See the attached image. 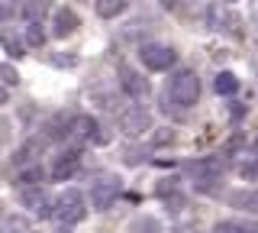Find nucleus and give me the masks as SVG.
Returning a JSON list of instances; mask_svg holds the SVG:
<instances>
[{
	"instance_id": "obj_1",
	"label": "nucleus",
	"mask_w": 258,
	"mask_h": 233,
	"mask_svg": "<svg viewBox=\"0 0 258 233\" xmlns=\"http://www.w3.org/2000/svg\"><path fill=\"white\" fill-rule=\"evenodd\" d=\"M197 101H200V78L194 75L190 68L174 71V75L168 78V87H165V107L171 104V107L187 110V107H194Z\"/></svg>"
},
{
	"instance_id": "obj_2",
	"label": "nucleus",
	"mask_w": 258,
	"mask_h": 233,
	"mask_svg": "<svg viewBox=\"0 0 258 233\" xmlns=\"http://www.w3.org/2000/svg\"><path fill=\"white\" fill-rule=\"evenodd\" d=\"M84 217H87V201H84V191L68 188L64 195L55 198V214H52V220L58 223L61 230L78 227V223L84 220Z\"/></svg>"
},
{
	"instance_id": "obj_3",
	"label": "nucleus",
	"mask_w": 258,
	"mask_h": 233,
	"mask_svg": "<svg viewBox=\"0 0 258 233\" xmlns=\"http://www.w3.org/2000/svg\"><path fill=\"white\" fill-rule=\"evenodd\" d=\"M139 62L149 71H168L177 65V52L165 42H142L139 45Z\"/></svg>"
},
{
	"instance_id": "obj_4",
	"label": "nucleus",
	"mask_w": 258,
	"mask_h": 233,
	"mask_svg": "<svg viewBox=\"0 0 258 233\" xmlns=\"http://www.w3.org/2000/svg\"><path fill=\"white\" fill-rule=\"evenodd\" d=\"M119 191H123V184H119L116 175H100V178L91 184V207L94 211H107V207L116 204Z\"/></svg>"
},
{
	"instance_id": "obj_5",
	"label": "nucleus",
	"mask_w": 258,
	"mask_h": 233,
	"mask_svg": "<svg viewBox=\"0 0 258 233\" xmlns=\"http://www.w3.org/2000/svg\"><path fill=\"white\" fill-rule=\"evenodd\" d=\"M119 130L126 136H142L152 130V114L149 107H142V104H129V107L119 114Z\"/></svg>"
},
{
	"instance_id": "obj_6",
	"label": "nucleus",
	"mask_w": 258,
	"mask_h": 233,
	"mask_svg": "<svg viewBox=\"0 0 258 233\" xmlns=\"http://www.w3.org/2000/svg\"><path fill=\"white\" fill-rule=\"evenodd\" d=\"M116 75H119V87H123V94H129L133 101L142 104V101L152 94V87H149V81H145V75H142V71H136L133 65H119Z\"/></svg>"
},
{
	"instance_id": "obj_7",
	"label": "nucleus",
	"mask_w": 258,
	"mask_h": 233,
	"mask_svg": "<svg viewBox=\"0 0 258 233\" xmlns=\"http://www.w3.org/2000/svg\"><path fill=\"white\" fill-rule=\"evenodd\" d=\"M68 139H75V143H97V146H103V133H100V126H97V120L84 117V114H71Z\"/></svg>"
},
{
	"instance_id": "obj_8",
	"label": "nucleus",
	"mask_w": 258,
	"mask_h": 233,
	"mask_svg": "<svg viewBox=\"0 0 258 233\" xmlns=\"http://www.w3.org/2000/svg\"><path fill=\"white\" fill-rule=\"evenodd\" d=\"M78 168H81L78 149H64V152H58V156L52 159V165H48V178H52V181H68V178L78 175Z\"/></svg>"
},
{
	"instance_id": "obj_9",
	"label": "nucleus",
	"mask_w": 258,
	"mask_h": 233,
	"mask_svg": "<svg viewBox=\"0 0 258 233\" xmlns=\"http://www.w3.org/2000/svg\"><path fill=\"white\" fill-rule=\"evenodd\" d=\"M20 201H23V204H26L29 211L39 217V220H52V214H55V201L48 198L45 191L39 188V184H36V188H23Z\"/></svg>"
},
{
	"instance_id": "obj_10",
	"label": "nucleus",
	"mask_w": 258,
	"mask_h": 233,
	"mask_svg": "<svg viewBox=\"0 0 258 233\" xmlns=\"http://www.w3.org/2000/svg\"><path fill=\"white\" fill-rule=\"evenodd\" d=\"M42 152H45V139H42V136H32V139H26L20 149L13 152V165H20V168H26V165H39Z\"/></svg>"
},
{
	"instance_id": "obj_11",
	"label": "nucleus",
	"mask_w": 258,
	"mask_h": 233,
	"mask_svg": "<svg viewBox=\"0 0 258 233\" xmlns=\"http://www.w3.org/2000/svg\"><path fill=\"white\" fill-rule=\"evenodd\" d=\"M226 204L245 214H258V188H236L226 191Z\"/></svg>"
},
{
	"instance_id": "obj_12",
	"label": "nucleus",
	"mask_w": 258,
	"mask_h": 233,
	"mask_svg": "<svg viewBox=\"0 0 258 233\" xmlns=\"http://www.w3.org/2000/svg\"><path fill=\"white\" fill-rule=\"evenodd\" d=\"M81 26V20H78V13L75 10H68V7H61L58 13H55V36H71L75 29Z\"/></svg>"
},
{
	"instance_id": "obj_13",
	"label": "nucleus",
	"mask_w": 258,
	"mask_h": 233,
	"mask_svg": "<svg viewBox=\"0 0 258 233\" xmlns=\"http://www.w3.org/2000/svg\"><path fill=\"white\" fill-rule=\"evenodd\" d=\"M126 7H129V0H97L94 10H97L100 20H116V17L126 13Z\"/></svg>"
},
{
	"instance_id": "obj_14",
	"label": "nucleus",
	"mask_w": 258,
	"mask_h": 233,
	"mask_svg": "<svg viewBox=\"0 0 258 233\" xmlns=\"http://www.w3.org/2000/svg\"><path fill=\"white\" fill-rule=\"evenodd\" d=\"M213 87H216V94H223V98H232V94L239 91V78L232 75V71H220V75L213 78Z\"/></svg>"
},
{
	"instance_id": "obj_15",
	"label": "nucleus",
	"mask_w": 258,
	"mask_h": 233,
	"mask_svg": "<svg viewBox=\"0 0 258 233\" xmlns=\"http://www.w3.org/2000/svg\"><path fill=\"white\" fill-rule=\"evenodd\" d=\"M194 188H197L200 195H220L223 191V175H200V178H194Z\"/></svg>"
},
{
	"instance_id": "obj_16",
	"label": "nucleus",
	"mask_w": 258,
	"mask_h": 233,
	"mask_svg": "<svg viewBox=\"0 0 258 233\" xmlns=\"http://www.w3.org/2000/svg\"><path fill=\"white\" fill-rule=\"evenodd\" d=\"M213 233H258V223H248V220H220L213 227Z\"/></svg>"
},
{
	"instance_id": "obj_17",
	"label": "nucleus",
	"mask_w": 258,
	"mask_h": 233,
	"mask_svg": "<svg viewBox=\"0 0 258 233\" xmlns=\"http://www.w3.org/2000/svg\"><path fill=\"white\" fill-rule=\"evenodd\" d=\"M48 172H42V165H26V168H20V175H16V181L23 184V188H36L39 181L45 178Z\"/></svg>"
},
{
	"instance_id": "obj_18",
	"label": "nucleus",
	"mask_w": 258,
	"mask_h": 233,
	"mask_svg": "<svg viewBox=\"0 0 258 233\" xmlns=\"http://www.w3.org/2000/svg\"><path fill=\"white\" fill-rule=\"evenodd\" d=\"M48 7H52V0H26V4H23V17H26L29 23H39L45 17Z\"/></svg>"
},
{
	"instance_id": "obj_19",
	"label": "nucleus",
	"mask_w": 258,
	"mask_h": 233,
	"mask_svg": "<svg viewBox=\"0 0 258 233\" xmlns=\"http://www.w3.org/2000/svg\"><path fill=\"white\" fill-rule=\"evenodd\" d=\"M129 233H165V230H161V223L155 217H139V220L129 227Z\"/></svg>"
},
{
	"instance_id": "obj_20",
	"label": "nucleus",
	"mask_w": 258,
	"mask_h": 233,
	"mask_svg": "<svg viewBox=\"0 0 258 233\" xmlns=\"http://www.w3.org/2000/svg\"><path fill=\"white\" fill-rule=\"evenodd\" d=\"M26 45H32V49H36V45H45V33H42V23H29L26 26Z\"/></svg>"
},
{
	"instance_id": "obj_21",
	"label": "nucleus",
	"mask_w": 258,
	"mask_h": 233,
	"mask_svg": "<svg viewBox=\"0 0 258 233\" xmlns=\"http://www.w3.org/2000/svg\"><path fill=\"white\" fill-rule=\"evenodd\" d=\"M177 188H181V181H177V178H161V181L155 184V195L168 201V198H174V195H177Z\"/></svg>"
},
{
	"instance_id": "obj_22",
	"label": "nucleus",
	"mask_w": 258,
	"mask_h": 233,
	"mask_svg": "<svg viewBox=\"0 0 258 233\" xmlns=\"http://www.w3.org/2000/svg\"><path fill=\"white\" fill-rule=\"evenodd\" d=\"M239 175H242V178H248V181H258V156L242 159V162H239Z\"/></svg>"
},
{
	"instance_id": "obj_23",
	"label": "nucleus",
	"mask_w": 258,
	"mask_h": 233,
	"mask_svg": "<svg viewBox=\"0 0 258 233\" xmlns=\"http://www.w3.org/2000/svg\"><path fill=\"white\" fill-rule=\"evenodd\" d=\"M0 233H29V230H26V220H23V217H7Z\"/></svg>"
},
{
	"instance_id": "obj_24",
	"label": "nucleus",
	"mask_w": 258,
	"mask_h": 233,
	"mask_svg": "<svg viewBox=\"0 0 258 233\" xmlns=\"http://www.w3.org/2000/svg\"><path fill=\"white\" fill-rule=\"evenodd\" d=\"M171 143H174V130H158L152 146H171Z\"/></svg>"
},
{
	"instance_id": "obj_25",
	"label": "nucleus",
	"mask_w": 258,
	"mask_h": 233,
	"mask_svg": "<svg viewBox=\"0 0 258 233\" xmlns=\"http://www.w3.org/2000/svg\"><path fill=\"white\" fill-rule=\"evenodd\" d=\"M13 17H16L13 4H10V0H0V23H7V20H13Z\"/></svg>"
},
{
	"instance_id": "obj_26",
	"label": "nucleus",
	"mask_w": 258,
	"mask_h": 233,
	"mask_svg": "<svg viewBox=\"0 0 258 233\" xmlns=\"http://www.w3.org/2000/svg\"><path fill=\"white\" fill-rule=\"evenodd\" d=\"M4 49H7V52H13V55H23V42H16V39L4 36Z\"/></svg>"
},
{
	"instance_id": "obj_27",
	"label": "nucleus",
	"mask_w": 258,
	"mask_h": 233,
	"mask_svg": "<svg viewBox=\"0 0 258 233\" xmlns=\"http://www.w3.org/2000/svg\"><path fill=\"white\" fill-rule=\"evenodd\" d=\"M0 75H4L10 84H16V71H10V68H0Z\"/></svg>"
},
{
	"instance_id": "obj_28",
	"label": "nucleus",
	"mask_w": 258,
	"mask_h": 233,
	"mask_svg": "<svg viewBox=\"0 0 258 233\" xmlns=\"http://www.w3.org/2000/svg\"><path fill=\"white\" fill-rule=\"evenodd\" d=\"M7 101H10V94H7V91H4V87H0V107H4V104H7Z\"/></svg>"
},
{
	"instance_id": "obj_29",
	"label": "nucleus",
	"mask_w": 258,
	"mask_h": 233,
	"mask_svg": "<svg viewBox=\"0 0 258 233\" xmlns=\"http://www.w3.org/2000/svg\"><path fill=\"white\" fill-rule=\"evenodd\" d=\"M174 4H177V0H161V7H165V10H171Z\"/></svg>"
},
{
	"instance_id": "obj_30",
	"label": "nucleus",
	"mask_w": 258,
	"mask_h": 233,
	"mask_svg": "<svg viewBox=\"0 0 258 233\" xmlns=\"http://www.w3.org/2000/svg\"><path fill=\"white\" fill-rule=\"evenodd\" d=\"M223 4H236V0H223Z\"/></svg>"
},
{
	"instance_id": "obj_31",
	"label": "nucleus",
	"mask_w": 258,
	"mask_h": 233,
	"mask_svg": "<svg viewBox=\"0 0 258 233\" xmlns=\"http://www.w3.org/2000/svg\"><path fill=\"white\" fill-rule=\"evenodd\" d=\"M0 217H4V211H0Z\"/></svg>"
}]
</instances>
